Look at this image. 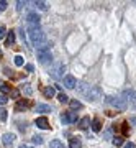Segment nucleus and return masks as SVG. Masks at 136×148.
Instances as JSON below:
<instances>
[{
  "mask_svg": "<svg viewBox=\"0 0 136 148\" xmlns=\"http://www.w3.org/2000/svg\"><path fill=\"white\" fill-rule=\"evenodd\" d=\"M28 36L31 40L33 46H36L38 49H49L51 43L48 41L46 35L41 28H28Z\"/></svg>",
  "mask_w": 136,
  "mask_h": 148,
  "instance_id": "obj_1",
  "label": "nucleus"
},
{
  "mask_svg": "<svg viewBox=\"0 0 136 148\" xmlns=\"http://www.w3.org/2000/svg\"><path fill=\"white\" fill-rule=\"evenodd\" d=\"M77 89H79L80 94L85 95V97L92 102L102 97V89H100L99 86H89V84H85V82H80V84L77 86Z\"/></svg>",
  "mask_w": 136,
  "mask_h": 148,
  "instance_id": "obj_2",
  "label": "nucleus"
},
{
  "mask_svg": "<svg viewBox=\"0 0 136 148\" xmlns=\"http://www.w3.org/2000/svg\"><path fill=\"white\" fill-rule=\"evenodd\" d=\"M64 71H66V66L63 63H54V66L49 69V76L52 79H61V77H66Z\"/></svg>",
  "mask_w": 136,
  "mask_h": 148,
  "instance_id": "obj_3",
  "label": "nucleus"
},
{
  "mask_svg": "<svg viewBox=\"0 0 136 148\" xmlns=\"http://www.w3.org/2000/svg\"><path fill=\"white\" fill-rule=\"evenodd\" d=\"M36 56H38V61H39L41 64H48V63L52 59L51 51H49V49H38V51H36Z\"/></svg>",
  "mask_w": 136,
  "mask_h": 148,
  "instance_id": "obj_4",
  "label": "nucleus"
},
{
  "mask_svg": "<svg viewBox=\"0 0 136 148\" xmlns=\"http://www.w3.org/2000/svg\"><path fill=\"white\" fill-rule=\"evenodd\" d=\"M107 104H110V106L116 107V109H120V110L126 109V102L123 101V99H120V97H107Z\"/></svg>",
  "mask_w": 136,
  "mask_h": 148,
  "instance_id": "obj_5",
  "label": "nucleus"
},
{
  "mask_svg": "<svg viewBox=\"0 0 136 148\" xmlns=\"http://www.w3.org/2000/svg\"><path fill=\"white\" fill-rule=\"evenodd\" d=\"M26 21H28V28H39V16L36 13H28Z\"/></svg>",
  "mask_w": 136,
  "mask_h": 148,
  "instance_id": "obj_6",
  "label": "nucleus"
},
{
  "mask_svg": "<svg viewBox=\"0 0 136 148\" xmlns=\"http://www.w3.org/2000/svg\"><path fill=\"white\" fill-rule=\"evenodd\" d=\"M61 120L64 123H74V122H77V114L75 112H64L63 115H61Z\"/></svg>",
  "mask_w": 136,
  "mask_h": 148,
  "instance_id": "obj_7",
  "label": "nucleus"
},
{
  "mask_svg": "<svg viewBox=\"0 0 136 148\" xmlns=\"http://www.w3.org/2000/svg\"><path fill=\"white\" fill-rule=\"evenodd\" d=\"M2 142H3V147L5 148H12V145L15 142V135H13V133H5V135L2 137Z\"/></svg>",
  "mask_w": 136,
  "mask_h": 148,
  "instance_id": "obj_8",
  "label": "nucleus"
},
{
  "mask_svg": "<svg viewBox=\"0 0 136 148\" xmlns=\"http://www.w3.org/2000/svg\"><path fill=\"white\" fill-rule=\"evenodd\" d=\"M64 86H66L67 89H74V87L77 86V79H75L74 76H71V74H67V76L64 77Z\"/></svg>",
  "mask_w": 136,
  "mask_h": 148,
  "instance_id": "obj_9",
  "label": "nucleus"
},
{
  "mask_svg": "<svg viewBox=\"0 0 136 148\" xmlns=\"http://www.w3.org/2000/svg\"><path fill=\"white\" fill-rule=\"evenodd\" d=\"M35 123H36L38 128H43V130H48L49 128V120H48L46 117H38Z\"/></svg>",
  "mask_w": 136,
  "mask_h": 148,
  "instance_id": "obj_10",
  "label": "nucleus"
},
{
  "mask_svg": "<svg viewBox=\"0 0 136 148\" xmlns=\"http://www.w3.org/2000/svg\"><path fill=\"white\" fill-rule=\"evenodd\" d=\"M82 143H80V138L79 137H71L69 138V148H80Z\"/></svg>",
  "mask_w": 136,
  "mask_h": 148,
  "instance_id": "obj_11",
  "label": "nucleus"
},
{
  "mask_svg": "<svg viewBox=\"0 0 136 148\" xmlns=\"http://www.w3.org/2000/svg\"><path fill=\"white\" fill-rule=\"evenodd\" d=\"M54 94H56L54 87H51V86H48V87H43V95H44V97L51 99V97H54Z\"/></svg>",
  "mask_w": 136,
  "mask_h": 148,
  "instance_id": "obj_12",
  "label": "nucleus"
},
{
  "mask_svg": "<svg viewBox=\"0 0 136 148\" xmlns=\"http://www.w3.org/2000/svg\"><path fill=\"white\" fill-rule=\"evenodd\" d=\"M15 43V33L13 32H8V35H7V40H5V46H12Z\"/></svg>",
  "mask_w": 136,
  "mask_h": 148,
  "instance_id": "obj_13",
  "label": "nucleus"
},
{
  "mask_svg": "<svg viewBox=\"0 0 136 148\" xmlns=\"http://www.w3.org/2000/svg\"><path fill=\"white\" fill-rule=\"evenodd\" d=\"M89 125H90V117H84V119H80V122H79V127L82 128V130H85Z\"/></svg>",
  "mask_w": 136,
  "mask_h": 148,
  "instance_id": "obj_14",
  "label": "nucleus"
},
{
  "mask_svg": "<svg viewBox=\"0 0 136 148\" xmlns=\"http://www.w3.org/2000/svg\"><path fill=\"white\" fill-rule=\"evenodd\" d=\"M0 90H2L3 94H12V90H13V89H12L7 82H0Z\"/></svg>",
  "mask_w": 136,
  "mask_h": 148,
  "instance_id": "obj_15",
  "label": "nucleus"
},
{
  "mask_svg": "<svg viewBox=\"0 0 136 148\" xmlns=\"http://www.w3.org/2000/svg\"><path fill=\"white\" fill-rule=\"evenodd\" d=\"M92 130H94V132H100V130H102V123H100L99 119H94V120H92Z\"/></svg>",
  "mask_w": 136,
  "mask_h": 148,
  "instance_id": "obj_16",
  "label": "nucleus"
},
{
  "mask_svg": "<svg viewBox=\"0 0 136 148\" xmlns=\"http://www.w3.org/2000/svg\"><path fill=\"white\" fill-rule=\"evenodd\" d=\"M28 106H30V101H20L15 106V109H16V110H23V109H26Z\"/></svg>",
  "mask_w": 136,
  "mask_h": 148,
  "instance_id": "obj_17",
  "label": "nucleus"
},
{
  "mask_svg": "<svg viewBox=\"0 0 136 148\" xmlns=\"http://www.w3.org/2000/svg\"><path fill=\"white\" fill-rule=\"evenodd\" d=\"M36 112H51V107L46 104H38L36 106Z\"/></svg>",
  "mask_w": 136,
  "mask_h": 148,
  "instance_id": "obj_18",
  "label": "nucleus"
},
{
  "mask_svg": "<svg viewBox=\"0 0 136 148\" xmlns=\"http://www.w3.org/2000/svg\"><path fill=\"white\" fill-rule=\"evenodd\" d=\"M71 104V109H74V110H79V109H82V102H79V101H71L69 102Z\"/></svg>",
  "mask_w": 136,
  "mask_h": 148,
  "instance_id": "obj_19",
  "label": "nucleus"
},
{
  "mask_svg": "<svg viewBox=\"0 0 136 148\" xmlns=\"http://www.w3.org/2000/svg\"><path fill=\"white\" fill-rule=\"evenodd\" d=\"M113 145H115V147H121V145H123V137H120V135L113 137Z\"/></svg>",
  "mask_w": 136,
  "mask_h": 148,
  "instance_id": "obj_20",
  "label": "nucleus"
},
{
  "mask_svg": "<svg viewBox=\"0 0 136 148\" xmlns=\"http://www.w3.org/2000/svg\"><path fill=\"white\" fill-rule=\"evenodd\" d=\"M49 148H64V145L59 140H52L51 143H49Z\"/></svg>",
  "mask_w": 136,
  "mask_h": 148,
  "instance_id": "obj_21",
  "label": "nucleus"
},
{
  "mask_svg": "<svg viewBox=\"0 0 136 148\" xmlns=\"http://www.w3.org/2000/svg\"><path fill=\"white\" fill-rule=\"evenodd\" d=\"M21 90L25 92L26 95H31V92H33V89L30 87V84H23V87H21Z\"/></svg>",
  "mask_w": 136,
  "mask_h": 148,
  "instance_id": "obj_22",
  "label": "nucleus"
},
{
  "mask_svg": "<svg viewBox=\"0 0 136 148\" xmlns=\"http://www.w3.org/2000/svg\"><path fill=\"white\" fill-rule=\"evenodd\" d=\"M58 99H59V102H63V104H66V102H71V101H69V97L64 94V92H61V94L58 95Z\"/></svg>",
  "mask_w": 136,
  "mask_h": 148,
  "instance_id": "obj_23",
  "label": "nucleus"
},
{
  "mask_svg": "<svg viewBox=\"0 0 136 148\" xmlns=\"http://www.w3.org/2000/svg\"><path fill=\"white\" fill-rule=\"evenodd\" d=\"M7 35H8V33H7V28L3 27V25H0V40H3Z\"/></svg>",
  "mask_w": 136,
  "mask_h": 148,
  "instance_id": "obj_24",
  "label": "nucleus"
},
{
  "mask_svg": "<svg viewBox=\"0 0 136 148\" xmlns=\"http://www.w3.org/2000/svg\"><path fill=\"white\" fill-rule=\"evenodd\" d=\"M35 5H36L38 8H39V10H46V8H48L44 2H35Z\"/></svg>",
  "mask_w": 136,
  "mask_h": 148,
  "instance_id": "obj_25",
  "label": "nucleus"
},
{
  "mask_svg": "<svg viewBox=\"0 0 136 148\" xmlns=\"http://www.w3.org/2000/svg\"><path fill=\"white\" fill-rule=\"evenodd\" d=\"M33 143L41 145V143H43V137H39V135H35V137H33Z\"/></svg>",
  "mask_w": 136,
  "mask_h": 148,
  "instance_id": "obj_26",
  "label": "nucleus"
},
{
  "mask_svg": "<svg viewBox=\"0 0 136 148\" xmlns=\"http://www.w3.org/2000/svg\"><path fill=\"white\" fill-rule=\"evenodd\" d=\"M0 120L2 122L7 120V110H3V109H0Z\"/></svg>",
  "mask_w": 136,
  "mask_h": 148,
  "instance_id": "obj_27",
  "label": "nucleus"
},
{
  "mask_svg": "<svg viewBox=\"0 0 136 148\" xmlns=\"http://www.w3.org/2000/svg\"><path fill=\"white\" fill-rule=\"evenodd\" d=\"M15 64L16 66H23V58L21 56H15Z\"/></svg>",
  "mask_w": 136,
  "mask_h": 148,
  "instance_id": "obj_28",
  "label": "nucleus"
},
{
  "mask_svg": "<svg viewBox=\"0 0 136 148\" xmlns=\"http://www.w3.org/2000/svg\"><path fill=\"white\" fill-rule=\"evenodd\" d=\"M12 97H13V99H18V97H20V90L13 89V90H12Z\"/></svg>",
  "mask_w": 136,
  "mask_h": 148,
  "instance_id": "obj_29",
  "label": "nucleus"
},
{
  "mask_svg": "<svg viewBox=\"0 0 136 148\" xmlns=\"http://www.w3.org/2000/svg\"><path fill=\"white\" fill-rule=\"evenodd\" d=\"M7 102H8V99H7L3 94H2V95H0V106H5Z\"/></svg>",
  "mask_w": 136,
  "mask_h": 148,
  "instance_id": "obj_30",
  "label": "nucleus"
},
{
  "mask_svg": "<svg viewBox=\"0 0 136 148\" xmlns=\"http://www.w3.org/2000/svg\"><path fill=\"white\" fill-rule=\"evenodd\" d=\"M7 8V2H3V0H2V2H0V12H3Z\"/></svg>",
  "mask_w": 136,
  "mask_h": 148,
  "instance_id": "obj_31",
  "label": "nucleus"
},
{
  "mask_svg": "<svg viewBox=\"0 0 136 148\" xmlns=\"http://www.w3.org/2000/svg\"><path fill=\"white\" fill-rule=\"evenodd\" d=\"M33 69H35L33 64H26V71H28V73H33Z\"/></svg>",
  "mask_w": 136,
  "mask_h": 148,
  "instance_id": "obj_32",
  "label": "nucleus"
},
{
  "mask_svg": "<svg viewBox=\"0 0 136 148\" xmlns=\"http://www.w3.org/2000/svg\"><path fill=\"white\" fill-rule=\"evenodd\" d=\"M121 125H123V133H128V123H121Z\"/></svg>",
  "mask_w": 136,
  "mask_h": 148,
  "instance_id": "obj_33",
  "label": "nucleus"
},
{
  "mask_svg": "<svg viewBox=\"0 0 136 148\" xmlns=\"http://www.w3.org/2000/svg\"><path fill=\"white\" fill-rule=\"evenodd\" d=\"M125 148H136V147H135V143L133 142H130V143H126L125 145Z\"/></svg>",
  "mask_w": 136,
  "mask_h": 148,
  "instance_id": "obj_34",
  "label": "nucleus"
},
{
  "mask_svg": "<svg viewBox=\"0 0 136 148\" xmlns=\"http://www.w3.org/2000/svg\"><path fill=\"white\" fill-rule=\"evenodd\" d=\"M23 5H25V2H21V0H20V2H18V10H21V8H23Z\"/></svg>",
  "mask_w": 136,
  "mask_h": 148,
  "instance_id": "obj_35",
  "label": "nucleus"
},
{
  "mask_svg": "<svg viewBox=\"0 0 136 148\" xmlns=\"http://www.w3.org/2000/svg\"><path fill=\"white\" fill-rule=\"evenodd\" d=\"M20 148H33V147H30V145H21Z\"/></svg>",
  "mask_w": 136,
  "mask_h": 148,
  "instance_id": "obj_36",
  "label": "nucleus"
}]
</instances>
